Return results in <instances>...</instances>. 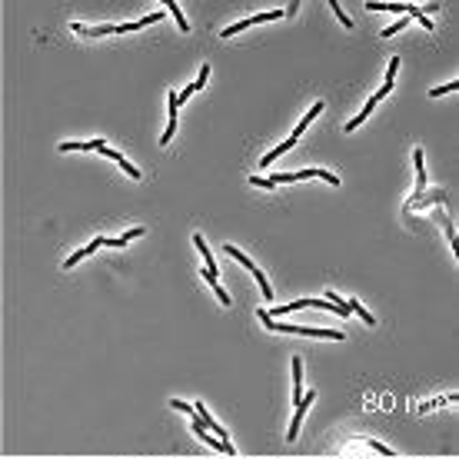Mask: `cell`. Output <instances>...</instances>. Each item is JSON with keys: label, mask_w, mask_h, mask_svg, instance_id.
Listing matches in <instances>:
<instances>
[{"label": "cell", "mask_w": 459, "mask_h": 459, "mask_svg": "<svg viewBox=\"0 0 459 459\" xmlns=\"http://www.w3.org/2000/svg\"><path fill=\"white\" fill-rule=\"evenodd\" d=\"M270 180L277 183H296V180H326L333 183V187H340V176L329 173V170H296V173H270Z\"/></svg>", "instance_id": "cell-1"}, {"label": "cell", "mask_w": 459, "mask_h": 459, "mask_svg": "<svg viewBox=\"0 0 459 459\" xmlns=\"http://www.w3.org/2000/svg\"><path fill=\"white\" fill-rule=\"evenodd\" d=\"M277 17H283V10H266V13H256V17H246V20H236L233 27H227V30L220 33V37H233V33H240V30H246V27H256V24H266V20H277Z\"/></svg>", "instance_id": "cell-2"}, {"label": "cell", "mask_w": 459, "mask_h": 459, "mask_svg": "<svg viewBox=\"0 0 459 459\" xmlns=\"http://www.w3.org/2000/svg\"><path fill=\"white\" fill-rule=\"evenodd\" d=\"M316 402V393H303V399L296 402V413H293V423H289V429H286V439H296L300 436V423H303V413H306L309 406Z\"/></svg>", "instance_id": "cell-3"}, {"label": "cell", "mask_w": 459, "mask_h": 459, "mask_svg": "<svg viewBox=\"0 0 459 459\" xmlns=\"http://www.w3.org/2000/svg\"><path fill=\"white\" fill-rule=\"evenodd\" d=\"M399 63H402L399 57H390V67H386V83H383V90H376V94H373V100H376V103H379V100H383V97L393 90V83H396V70H399Z\"/></svg>", "instance_id": "cell-4"}, {"label": "cell", "mask_w": 459, "mask_h": 459, "mask_svg": "<svg viewBox=\"0 0 459 459\" xmlns=\"http://www.w3.org/2000/svg\"><path fill=\"white\" fill-rule=\"evenodd\" d=\"M70 30L80 33V37H107V33H117V24H103V27H83V24H70Z\"/></svg>", "instance_id": "cell-5"}, {"label": "cell", "mask_w": 459, "mask_h": 459, "mask_svg": "<svg viewBox=\"0 0 459 459\" xmlns=\"http://www.w3.org/2000/svg\"><path fill=\"white\" fill-rule=\"evenodd\" d=\"M210 80V63H203L200 67V74H196V80L190 83L187 90H183V94H176V103H183V100H190V94H196V90H203V83Z\"/></svg>", "instance_id": "cell-6"}, {"label": "cell", "mask_w": 459, "mask_h": 459, "mask_svg": "<svg viewBox=\"0 0 459 459\" xmlns=\"http://www.w3.org/2000/svg\"><path fill=\"white\" fill-rule=\"evenodd\" d=\"M193 246L200 250V256H203V263H207V270H210V273H220V270H216V256H213V250L207 246V240H203L200 233H193Z\"/></svg>", "instance_id": "cell-7"}, {"label": "cell", "mask_w": 459, "mask_h": 459, "mask_svg": "<svg viewBox=\"0 0 459 459\" xmlns=\"http://www.w3.org/2000/svg\"><path fill=\"white\" fill-rule=\"evenodd\" d=\"M103 240H107V236H97V240H90V243L83 246V250H77L74 256H67V263H63V266H67V270H70V266H77V263H80L83 256H90V253H94V250H100V246H103Z\"/></svg>", "instance_id": "cell-8"}, {"label": "cell", "mask_w": 459, "mask_h": 459, "mask_svg": "<svg viewBox=\"0 0 459 459\" xmlns=\"http://www.w3.org/2000/svg\"><path fill=\"white\" fill-rule=\"evenodd\" d=\"M436 220H439V227L446 230V236H449V246H453V250H459V236H456V230H453V220H449V213L446 210H436Z\"/></svg>", "instance_id": "cell-9"}, {"label": "cell", "mask_w": 459, "mask_h": 459, "mask_svg": "<svg viewBox=\"0 0 459 459\" xmlns=\"http://www.w3.org/2000/svg\"><path fill=\"white\" fill-rule=\"evenodd\" d=\"M303 399V363L300 356H293V406Z\"/></svg>", "instance_id": "cell-10"}, {"label": "cell", "mask_w": 459, "mask_h": 459, "mask_svg": "<svg viewBox=\"0 0 459 459\" xmlns=\"http://www.w3.org/2000/svg\"><path fill=\"white\" fill-rule=\"evenodd\" d=\"M343 309H346V313H356L359 320L366 323V326H373V323H376V316H373V313H366V306H363L359 300H350V303H343Z\"/></svg>", "instance_id": "cell-11"}, {"label": "cell", "mask_w": 459, "mask_h": 459, "mask_svg": "<svg viewBox=\"0 0 459 459\" xmlns=\"http://www.w3.org/2000/svg\"><path fill=\"white\" fill-rule=\"evenodd\" d=\"M320 110H323V100H316V103H313V107H309V110H306V117H303V120H300V123H296V130H293V133H289V137H296V140H300V133H303V130H306V126H309V123H313V117H320Z\"/></svg>", "instance_id": "cell-12"}, {"label": "cell", "mask_w": 459, "mask_h": 459, "mask_svg": "<svg viewBox=\"0 0 459 459\" xmlns=\"http://www.w3.org/2000/svg\"><path fill=\"white\" fill-rule=\"evenodd\" d=\"M289 146H296V137H286V140H283V143H280V146H277V150H270V153H266V157H263V160H260V170H266V167H270V163H273V160H277V157H280V153H286V150H289Z\"/></svg>", "instance_id": "cell-13"}, {"label": "cell", "mask_w": 459, "mask_h": 459, "mask_svg": "<svg viewBox=\"0 0 459 459\" xmlns=\"http://www.w3.org/2000/svg\"><path fill=\"white\" fill-rule=\"evenodd\" d=\"M373 110H376V100H373V97H370V100H366V107H363V110H359V114H356V117H353V120H350V123H346V133H353V130H356V126H359V123H363V120H366V117H370V114H373Z\"/></svg>", "instance_id": "cell-14"}, {"label": "cell", "mask_w": 459, "mask_h": 459, "mask_svg": "<svg viewBox=\"0 0 459 459\" xmlns=\"http://www.w3.org/2000/svg\"><path fill=\"white\" fill-rule=\"evenodd\" d=\"M253 273V280H256V286H260V293H263V300L266 303H270L273 300V289H270V280H266L263 277V270H260V266H256V270H250Z\"/></svg>", "instance_id": "cell-15"}, {"label": "cell", "mask_w": 459, "mask_h": 459, "mask_svg": "<svg viewBox=\"0 0 459 459\" xmlns=\"http://www.w3.org/2000/svg\"><path fill=\"white\" fill-rule=\"evenodd\" d=\"M449 402H456V393H446V396H436V399H429V402H423V406H419V413H429V409H439V406H449Z\"/></svg>", "instance_id": "cell-16"}, {"label": "cell", "mask_w": 459, "mask_h": 459, "mask_svg": "<svg viewBox=\"0 0 459 459\" xmlns=\"http://www.w3.org/2000/svg\"><path fill=\"white\" fill-rule=\"evenodd\" d=\"M223 250H227V253H230V256H233V260H236V263H243V266H246V270H256V263H253V260H250V256H246V253H243V250H236V246H233V243H227V246H223Z\"/></svg>", "instance_id": "cell-17"}, {"label": "cell", "mask_w": 459, "mask_h": 459, "mask_svg": "<svg viewBox=\"0 0 459 459\" xmlns=\"http://www.w3.org/2000/svg\"><path fill=\"white\" fill-rule=\"evenodd\" d=\"M366 446H370V449H373V453H376V456H383V459H396V453H393L390 446H383V443H376V439H370V443H366Z\"/></svg>", "instance_id": "cell-18"}, {"label": "cell", "mask_w": 459, "mask_h": 459, "mask_svg": "<svg viewBox=\"0 0 459 459\" xmlns=\"http://www.w3.org/2000/svg\"><path fill=\"white\" fill-rule=\"evenodd\" d=\"M103 140H90V143H60V150H97Z\"/></svg>", "instance_id": "cell-19"}, {"label": "cell", "mask_w": 459, "mask_h": 459, "mask_svg": "<svg viewBox=\"0 0 459 459\" xmlns=\"http://www.w3.org/2000/svg\"><path fill=\"white\" fill-rule=\"evenodd\" d=\"M167 10H170L173 17H176V24H180V30H190V24H187V17H183V10H180V7L173 4V0H170V4H167Z\"/></svg>", "instance_id": "cell-20"}, {"label": "cell", "mask_w": 459, "mask_h": 459, "mask_svg": "<svg viewBox=\"0 0 459 459\" xmlns=\"http://www.w3.org/2000/svg\"><path fill=\"white\" fill-rule=\"evenodd\" d=\"M329 10H333V13H336V20H340V24H343V27H353V20H350V17H346V13H343V7H340V4H336V0H329Z\"/></svg>", "instance_id": "cell-21"}, {"label": "cell", "mask_w": 459, "mask_h": 459, "mask_svg": "<svg viewBox=\"0 0 459 459\" xmlns=\"http://www.w3.org/2000/svg\"><path fill=\"white\" fill-rule=\"evenodd\" d=\"M449 90H459V83H443V87H436V90H429V97H443V94H449Z\"/></svg>", "instance_id": "cell-22"}, {"label": "cell", "mask_w": 459, "mask_h": 459, "mask_svg": "<svg viewBox=\"0 0 459 459\" xmlns=\"http://www.w3.org/2000/svg\"><path fill=\"white\" fill-rule=\"evenodd\" d=\"M402 27H406V17H402V20H396L393 27H386V30H383V37H393V33H399Z\"/></svg>", "instance_id": "cell-23"}, {"label": "cell", "mask_w": 459, "mask_h": 459, "mask_svg": "<svg viewBox=\"0 0 459 459\" xmlns=\"http://www.w3.org/2000/svg\"><path fill=\"white\" fill-rule=\"evenodd\" d=\"M170 406H173V409H180V413H187V416H193V406H190V402H183V399H173Z\"/></svg>", "instance_id": "cell-24"}, {"label": "cell", "mask_w": 459, "mask_h": 459, "mask_svg": "<svg viewBox=\"0 0 459 459\" xmlns=\"http://www.w3.org/2000/svg\"><path fill=\"white\" fill-rule=\"evenodd\" d=\"M296 10H300V0H296V4H289V7H286V10H283V17H293Z\"/></svg>", "instance_id": "cell-25"}, {"label": "cell", "mask_w": 459, "mask_h": 459, "mask_svg": "<svg viewBox=\"0 0 459 459\" xmlns=\"http://www.w3.org/2000/svg\"><path fill=\"white\" fill-rule=\"evenodd\" d=\"M0 253H4V250H0Z\"/></svg>", "instance_id": "cell-26"}]
</instances>
